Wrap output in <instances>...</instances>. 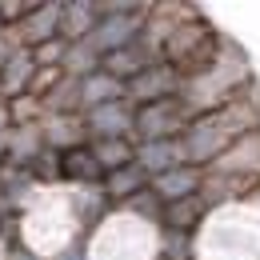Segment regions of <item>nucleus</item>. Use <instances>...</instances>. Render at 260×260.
<instances>
[{"label":"nucleus","mask_w":260,"mask_h":260,"mask_svg":"<svg viewBox=\"0 0 260 260\" xmlns=\"http://www.w3.org/2000/svg\"><path fill=\"white\" fill-rule=\"evenodd\" d=\"M32 12H36V4H24V0H0V24H4V28L28 20Z\"/></svg>","instance_id":"obj_15"},{"label":"nucleus","mask_w":260,"mask_h":260,"mask_svg":"<svg viewBox=\"0 0 260 260\" xmlns=\"http://www.w3.org/2000/svg\"><path fill=\"white\" fill-rule=\"evenodd\" d=\"M180 88H184L180 72L168 64V60H156V64H148L140 76H132L128 84H124V100H128L132 108H148V104L180 96Z\"/></svg>","instance_id":"obj_1"},{"label":"nucleus","mask_w":260,"mask_h":260,"mask_svg":"<svg viewBox=\"0 0 260 260\" xmlns=\"http://www.w3.org/2000/svg\"><path fill=\"white\" fill-rule=\"evenodd\" d=\"M0 108H4V92H0Z\"/></svg>","instance_id":"obj_19"},{"label":"nucleus","mask_w":260,"mask_h":260,"mask_svg":"<svg viewBox=\"0 0 260 260\" xmlns=\"http://www.w3.org/2000/svg\"><path fill=\"white\" fill-rule=\"evenodd\" d=\"M64 56H68V40H48V44H40V48H32V60L36 68H60L64 64Z\"/></svg>","instance_id":"obj_13"},{"label":"nucleus","mask_w":260,"mask_h":260,"mask_svg":"<svg viewBox=\"0 0 260 260\" xmlns=\"http://www.w3.org/2000/svg\"><path fill=\"white\" fill-rule=\"evenodd\" d=\"M4 260H40V256H36V252H28V248H12Z\"/></svg>","instance_id":"obj_17"},{"label":"nucleus","mask_w":260,"mask_h":260,"mask_svg":"<svg viewBox=\"0 0 260 260\" xmlns=\"http://www.w3.org/2000/svg\"><path fill=\"white\" fill-rule=\"evenodd\" d=\"M88 148H92L96 164L104 168V176H108V172H116V168L136 164V144H132V140H92Z\"/></svg>","instance_id":"obj_11"},{"label":"nucleus","mask_w":260,"mask_h":260,"mask_svg":"<svg viewBox=\"0 0 260 260\" xmlns=\"http://www.w3.org/2000/svg\"><path fill=\"white\" fill-rule=\"evenodd\" d=\"M60 180H72L80 188H100L104 168L96 164L92 148H72V152H60Z\"/></svg>","instance_id":"obj_5"},{"label":"nucleus","mask_w":260,"mask_h":260,"mask_svg":"<svg viewBox=\"0 0 260 260\" xmlns=\"http://www.w3.org/2000/svg\"><path fill=\"white\" fill-rule=\"evenodd\" d=\"M84 124H88L92 140H132L136 136V108L128 100H112V104L84 112Z\"/></svg>","instance_id":"obj_2"},{"label":"nucleus","mask_w":260,"mask_h":260,"mask_svg":"<svg viewBox=\"0 0 260 260\" xmlns=\"http://www.w3.org/2000/svg\"><path fill=\"white\" fill-rule=\"evenodd\" d=\"M52 260H88V252H84L80 244H68V248H60V252H56Z\"/></svg>","instance_id":"obj_16"},{"label":"nucleus","mask_w":260,"mask_h":260,"mask_svg":"<svg viewBox=\"0 0 260 260\" xmlns=\"http://www.w3.org/2000/svg\"><path fill=\"white\" fill-rule=\"evenodd\" d=\"M8 128H12V120H8V104H4V108H0V136H4Z\"/></svg>","instance_id":"obj_18"},{"label":"nucleus","mask_w":260,"mask_h":260,"mask_svg":"<svg viewBox=\"0 0 260 260\" xmlns=\"http://www.w3.org/2000/svg\"><path fill=\"white\" fill-rule=\"evenodd\" d=\"M32 76H36L32 52H12V56H8V64H4V72H0V92H4V104H8V100H16V96H28Z\"/></svg>","instance_id":"obj_6"},{"label":"nucleus","mask_w":260,"mask_h":260,"mask_svg":"<svg viewBox=\"0 0 260 260\" xmlns=\"http://www.w3.org/2000/svg\"><path fill=\"white\" fill-rule=\"evenodd\" d=\"M112 100H124V84L116 76H108L104 68L80 80V104H84V112H92L100 104H112Z\"/></svg>","instance_id":"obj_9"},{"label":"nucleus","mask_w":260,"mask_h":260,"mask_svg":"<svg viewBox=\"0 0 260 260\" xmlns=\"http://www.w3.org/2000/svg\"><path fill=\"white\" fill-rule=\"evenodd\" d=\"M204 212H208V204L200 200V196H188V200H176V204H164V228H172V232H192V228L204 224Z\"/></svg>","instance_id":"obj_10"},{"label":"nucleus","mask_w":260,"mask_h":260,"mask_svg":"<svg viewBox=\"0 0 260 260\" xmlns=\"http://www.w3.org/2000/svg\"><path fill=\"white\" fill-rule=\"evenodd\" d=\"M96 24H100L96 4H88V0H80V4H64V12H60V40L80 44V40H88V36L96 32Z\"/></svg>","instance_id":"obj_8"},{"label":"nucleus","mask_w":260,"mask_h":260,"mask_svg":"<svg viewBox=\"0 0 260 260\" xmlns=\"http://www.w3.org/2000/svg\"><path fill=\"white\" fill-rule=\"evenodd\" d=\"M0 32H4V24H0Z\"/></svg>","instance_id":"obj_20"},{"label":"nucleus","mask_w":260,"mask_h":260,"mask_svg":"<svg viewBox=\"0 0 260 260\" xmlns=\"http://www.w3.org/2000/svg\"><path fill=\"white\" fill-rule=\"evenodd\" d=\"M48 112H44V100L36 96H16L8 100V120H12V128H28V124H40Z\"/></svg>","instance_id":"obj_12"},{"label":"nucleus","mask_w":260,"mask_h":260,"mask_svg":"<svg viewBox=\"0 0 260 260\" xmlns=\"http://www.w3.org/2000/svg\"><path fill=\"white\" fill-rule=\"evenodd\" d=\"M148 184H152V176H148L140 164H128V168H116V172H108V176H104V184H100V192L108 196V200H120V204H128L132 196H140Z\"/></svg>","instance_id":"obj_7"},{"label":"nucleus","mask_w":260,"mask_h":260,"mask_svg":"<svg viewBox=\"0 0 260 260\" xmlns=\"http://www.w3.org/2000/svg\"><path fill=\"white\" fill-rule=\"evenodd\" d=\"M64 80V68H36V76H32V88H28V96L36 100H44L56 84Z\"/></svg>","instance_id":"obj_14"},{"label":"nucleus","mask_w":260,"mask_h":260,"mask_svg":"<svg viewBox=\"0 0 260 260\" xmlns=\"http://www.w3.org/2000/svg\"><path fill=\"white\" fill-rule=\"evenodd\" d=\"M200 184H204V168L200 164H176L160 176H152V192L160 196L164 204H176V200H188V196H200Z\"/></svg>","instance_id":"obj_3"},{"label":"nucleus","mask_w":260,"mask_h":260,"mask_svg":"<svg viewBox=\"0 0 260 260\" xmlns=\"http://www.w3.org/2000/svg\"><path fill=\"white\" fill-rule=\"evenodd\" d=\"M136 164L148 176H160V172L176 168V164H188V156H184L180 136H172V140H144V144H136Z\"/></svg>","instance_id":"obj_4"}]
</instances>
